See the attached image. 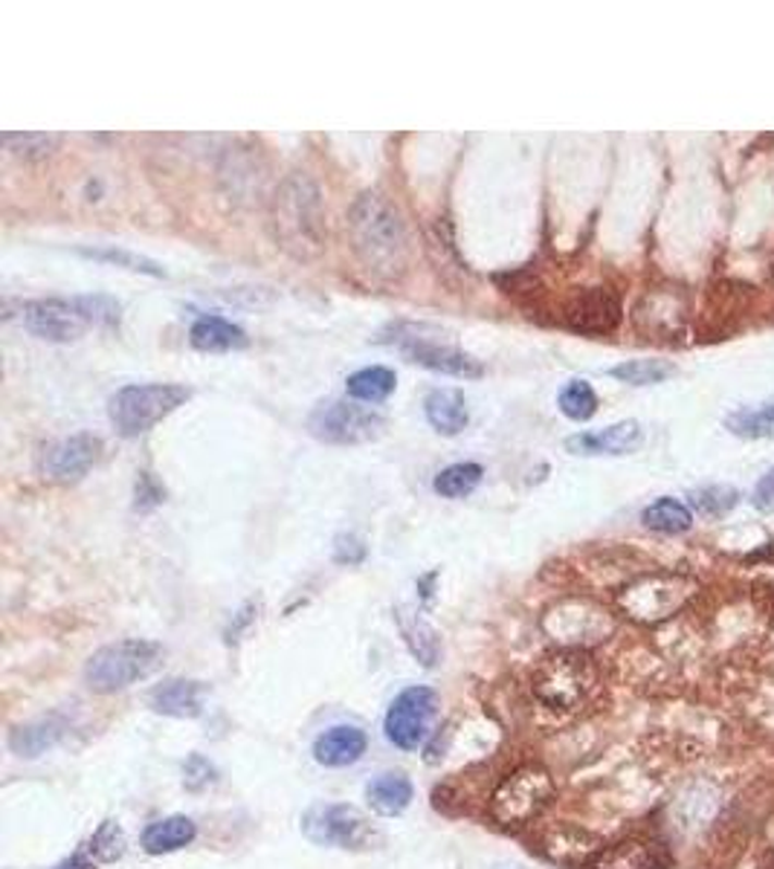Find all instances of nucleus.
Listing matches in <instances>:
<instances>
[{"label":"nucleus","instance_id":"2","mask_svg":"<svg viewBox=\"0 0 774 869\" xmlns=\"http://www.w3.org/2000/svg\"><path fill=\"white\" fill-rule=\"evenodd\" d=\"M270 224L279 247L299 261L317 259L325 250V207L322 191L308 174H291L275 189Z\"/></svg>","mask_w":774,"mask_h":869},{"label":"nucleus","instance_id":"33","mask_svg":"<svg viewBox=\"0 0 774 869\" xmlns=\"http://www.w3.org/2000/svg\"><path fill=\"white\" fill-rule=\"evenodd\" d=\"M3 142L15 157L35 163V160H47L59 148L61 137L59 134H3Z\"/></svg>","mask_w":774,"mask_h":869},{"label":"nucleus","instance_id":"37","mask_svg":"<svg viewBox=\"0 0 774 869\" xmlns=\"http://www.w3.org/2000/svg\"><path fill=\"white\" fill-rule=\"evenodd\" d=\"M751 505H754L760 513H774V467L758 482L754 496H751Z\"/></svg>","mask_w":774,"mask_h":869},{"label":"nucleus","instance_id":"25","mask_svg":"<svg viewBox=\"0 0 774 869\" xmlns=\"http://www.w3.org/2000/svg\"><path fill=\"white\" fill-rule=\"evenodd\" d=\"M397 386L395 371L386 365H369V369L354 371L352 377L345 380V392L360 404H383Z\"/></svg>","mask_w":774,"mask_h":869},{"label":"nucleus","instance_id":"22","mask_svg":"<svg viewBox=\"0 0 774 869\" xmlns=\"http://www.w3.org/2000/svg\"><path fill=\"white\" fill-rule=\"evenodd\" d=\"M198 837V827L195 820L186 815H172V818L155 820L151 827H146L143 832V849L148 855H172L183 846H189Z\"/></svg>","mask_w":774,"mask_h":869},{"label":"nucleus","instance_id":"19","mask_svg":"<svg viewBox=\"0 0 774 869\" xmlns=\"http://www.w3.org/2000/svg\"><path fill=\"white\" fill-rule=\"evenodd\" d=\"M589 869H662V855L659 846L644 837H627L594 853L589 858Z\"/></svg>","mask_w":774,"mask_h":869},{"label":"nucleus","instance_id":"27","mask_svg":"<svg viewBox=\"0 0 774 869\" xmlns=\"http://www.w3.org/2000/svg\"><path fill=\"white\" fill-rule=\"evenodd\" d=\"M484 470L482 464H474V461H462V464H450L444 467L435 482H432V491L439 493L441 499H465L470 493L482 484Z\"/></svg>","mask_w":774,"mask_h":869},{"label":"nucleus","instance_id":"4","mask_svg":"<svg viewBox=\"0 0 774 869\" xmlns=\"http://www.w3.org/2000/svg\"><path fill=\"white\" fill-rule=\"evenodd\" d=\"M439 331L430 325H415V322H397L389 325L380 334V343L395 345L397 351L404 353L409 362H418L423 369L439 371L447 377H462V380H479L484 374V365L476 357H470L467 351L435 339Z\"/></svg>","mask_w":774,"mask_h":869},{"label":"nucleus","instance_id":"26","mask_svg":"<svg viewBox=\"0 0 774 869\" xmlns=\"http://www.w3.org/2000/svg\"><path fill=\"white\" fill-rule=\"evenodd\" d=\"M61 733H64V724H61L56 716H50V719H38V722L17 728V731L12 733L9 745H12V750L21 754V757L33 759L38 757V754H44L47 748H52V745L61 740Z\"/></svg>","mask_w":774,"mask_h":869},{"label":"nucleus","instance_id":"38","mask_svg":"<svg viewBox=\"0 0 774 869\" xmlns=\"http://www.w3.org/2000/svg\"><path fill=\"white\" fill-rule=\"evenodd\" d=\"M163 501V487H157L155 479L148 473L139 475V484H137V510H148L155 508V505H160Z\"/></svg>","mask_w":774,"mask_h":869},{"label":"nucleus","instance_id":"13","mask_svg":"<svg viewBox=\"0 0 774 869\" xmlns=\"http://www.w3.org/2000/svg\"><path fill=\"white\" fill-rule=\"evenodd\" d=\"M21 319L29 334L47 343H76L87 322L78 316L73 299H35L21 305Z\"/></svg>","mask_w":774,"mask_h":869},{"label":"nucleus","instance_id":"36","mask_svg":"<svg viewBox=\"0 0 774 869\" xmlns=\"http://www.w3.org/2000/svg\"><path fill=\"white\" fill-rule=\"evenodd\" d=\"M334 560L340 566H360L366 560V543L357 534H340L334 539Z\"/></svg>","mask_w":774,"mask_h":869},{"label":"nucleus","instance_id":"39","mask_svg":"<svg viewBox=\"0 0 774 869\" xmlns=\"http://www.w3.org/2000/svg\"><path fill=\"white\" fill-rule=\"evenodd\" d=\"M52 869H96V864L90 858H85V855H70V858H64V861L56 864Z\"/></svg>","mask_w":774,"mask_h":869},{"label":"nucleus","instance_id":"40","mask_svg":"<svg viewBox=\"0 0 774 869\" xmlns=\"http://www.w3.org/2000/svg\"><path fill=\"white\" fill-rule=\"evenodd\" d=\"M772 869H774V867H772Z\"/></svg>","mask_w":774,"mask_h":869},{"label":"nucleus","instance_id":"10","mask_svg":"<svg viewBox=\"0 0 774 869\" xmlns=\"http://www.w3.org/2000/svg\"><path fill=\"white\" fill-rule=\"evenodd\" d=\"M305 835L319 846L366 849L374 837L369 818L354 806H319L305 815Z\"/></svg>","mask_w":774,"mask_h":869},{"label":"nucleus","instance_id":"14","mask_svg":"<svg viewBox=\"0 0 774 869\" xmlns=\"http://www.w3.org/2000/svg\"><path fill=\"white\" fill-rule=\"evenodd\" d=\"M644 440V432H641V423L638 421H618L612 426H603V430L594 432H577L572 438H566V449L572 456H583V458H594V456H629L636 452Z\"/></svg>","mask_w":774,"mask_h":869},{"label":"nucleus","instance_id":"34","mask_svg":"<svg viewBox=\"0 0 774 869\" xmlns=\"http://www.w3.org/2000/svg\"><path fill=\"white\" fill-rule=\"evenodd\" d=\"M78 316L85 319L87 325L96 327H120L122 308L120 301L111 296H76Z\"/></svg>","mask_w":774,"mask_h":869},{"label":"nucleus","instance_id":"20","mask_svg":"<svg viewBox=\"0 0 774 869\" xmlns=\"http://www.w3.org/2000/svg\"><path fill=\"white\" fill-rule=\"evenodd\" d=\"M189 343L195 351L204 353H230L244 351L250 345V336L244 334V327L233 325L221 316H200L189 331Z\"/></svg>","mask_w":774,"mask_h":869},{"label":"nucleus","instance_id":"17","mask_svg":"<svg viewBox=\"0 0 774 869\" xmlns=\"http://www.w3.org/2000/svg\"><path fill=\"white\" fill-rule=\"evenodd\" d=\"M395 620L401 635H404V644L409 646V653L421 661V667H435L441 658V637L439 632L432 629V623L423 618L421 611L413 609V606H397L395 609Z\"/></svg>","mask_w":774,"mask_h":869},{"label":"nucleus","instance_id":"16","mask_svg":"<svg viewBox=\"0 0 774 869\" xmlns=\"http://www.w3.org/2000/svg\"><path fill=\"white\" fill-rule=\"evenodd\" d=\"M369 736L354 724H334L317 736L314 742V759L325 768H348L366 754Z\"/></svg>","mask_w":774,"mask_h":869},{"label":"nucleus","instance_id":"29","mask_svg":"<svg viewBox=\"0 0 774 869\" xmlns=\"http://www.w3.org/2000/svg\"><path fill=\"white\" fill-rule=\"evenodd\" d=\"M676 374V365L667 360H627L610 369V377L627 383V386H655Z\"/></svg>","mask_w":774,"mask_h":869},{"label":"nucleus","instance_id":"21","mask_svg":"<svg viewBox=\"0 0 774 869\" xmlns=\"http://www.w3.org/2000/svg\"><path fill=\"white\" fill-rule=\"evenodd\" d=\"M413 783L409 777L401 774V771H386V774L374 777L369 785H366V800L378 815L383 818H397L409 809L413 803Z\"/></svg>","mask_w":774,"mask_h":869},{"label":"nucleus","instance_id":"12","mask_svg":"<svg viewBox=\"0 0 774 869\" xmlns=\"http://www.w3.org/2000/svg\"><path fill=\"white\" fill-rule=\"evenodd\" d=\"M563 325L589 336L612 334L621 325V299L610 287H589L575 293L563 308Z\"/></svg>","mask_w":774,"mask_h":869},{"label":"nucleus","instance_id":"9","mask_svg":"<svg viewBox=\"0 0 774 869\" xmlns=\"http://www.w3.org/2000/svg\"><path fill=\"white\" fill-rule=\"evenodd\" d=\"M439 713V693L423 684L406 687L389 705L383 719L386 740L401 750H418L430 736L432 719Z\"/></svg>","mask_w":774,"mask_h":869},{"label":"nucleus","instance_id":"7","mask_svg":"<svg viewBox=\"0 0 774 869\" xmlns=\"http://www.w3.org/2000/svg\"><path fill=\"white\" fill-rule=\"evenodd\" d=\"M308 432L322 444L334 447H354L369 444L386 432V418L369 406L348 404V400H331L317 406L308 418Z\"/></svg>","mask_w":774,"mask_h":869},{"label":"nucleus","instance_id":"18","mask_svg":"<svg viewBox=\"0 0 774 869\" xmlns=\"http://www.w3.org/2000/svg\"><path fill=\"white\" fill-rule=\"evenodd\" d=\"M423 412L427 421L439 435L456 438L458 432L467 430L470 423V409H467L465 395L458 388H432L427 400H423Z\"/></svg>","mask_w":774,"mask_h":869},{"label":"nucleus","instance_id":"6","mask_svg":"<svg viewBox=\"0 0 774 869\" xmlns=\"http://www.w3.org/2000/svg\"><path fill=\"white\" fill-rule=\"evenodd\" d=\"M594 687V667L583 653H557L533 670L531 690L549 710H577Z\"/></svg>","mask_w":774,"mask_h":869},{"label":"nucleus","instance_id":"8","mask_svg":"<svg viewBox=\"0 0 774 869\" xmlns=\"http://www.w3.org/2000/svg\"><path fill=\"white\" fill-rule=\"evenodd\" d=\"M554 797V783L549 771L537 766L516 768L496 785L491 797V815L502 827H523L540 815Z\"/></svg>","mask_w":774,"mask_h":869},{"label":"nucleus","instance_id":"30","mask_svg":"<svg viewBox=\"0 0 774 869\" xmlns=\"http://www.w3.org/2000/svg\"><path fill=\"white\" fill-rule=\"evenodd\" d=\"M557 406L568 421L583 423L589 421V418H594V412H598V395H594V388L589 386L586 380H572V383H566L563 392H560Z\"/></svg>","mask_w":774,"mask_h":869},{"label":"nucleus","instance_id":"24","mask_svg":"<svg viewBox=\"0 0 774 869\" xmlns=\"http://www.w3.org/2000/svg\"><path fill=\"white\" fill-rule=\"evenodd\" d=\"M644 527L655 531V534H685L693 527V510L685 501L673 499V496H662L653 505H647L641 513Z\"/></svg>","mask_w":774,"mask_h":869},{"label":"nucleus","instance_id":"15","mask_svg":"<svg viewBox=\"0 0 774 869\" xmlns=\"http://www.w3.org/2000/svg\"><path fill=\"white\" fill-rule=\"evenodd\" d=\"M204 698H207L204 681L169 679L148 693V705L157 713L174 716V719H198L204 713Z\"/></svg>","mask_w":774,"mask_h":869},{"label":"nucleus","instance_id":"31","mask_svg":"<svg viewBox=\"0 0 774 869\" xmlns=\"http://www.w3.org/2000/svg\"><path fill=\"white\" fill-rule=\"evenodd\" d=\"M737 501H740V493L734 491L732 484H711V487L690 493V508L705 519H720L725 513H732L737 508Z\"/></svg>","mask_w":774,"mask_h":869},{"label":"nucleus","instance_id":"11","mask_svg":"<svg viewBox=\"0 0 774 869\" xmlns=\"http://www.w3.org/2000/svg\"><path fill=\"white\" fill-rule=\"evenodd\" d=\"M102 456V440L90 432H78L70 438H61L41 452V473L44 479L59 484L82 482L90 467Z\"/></svg>","mask_w":774,"mask_h":869},{"label":"nucleus","instance_id":"3","mask_svg":"<svg viewBox=\"0 0 774 869\" xmlns=\"http://www.w3.org/2000/svg\"><path fill=\"white\" fill-rule=\"evenodd\" d=\"M192 397V388L181 383H134L122 386L108 400V418L122 438H139L157 423L177 412Z\"/></svg>","mask_w":774,"mask_h":869},{"label":"nucleus","instance_id":"35","mask_svg":"<svg viewBox=\"0 0 774 869\" xmlns=\"http://www.w3.org/2000/svg\"><path fill=\"white\" fill-rule=\"evenodd\" d=\"M216 766L209 762L207 757H200V754H192L189 759H186V766H183V785L189 789V792H204L207 785L216 783Z\"/></svg>","mask_w":774,"mask_h":869},{"label":"nucleus","instance_id":"1","mask_svg":"<svg viewBox=\"0 0 774 869\" xmlns=\"http://www.w3.org/2000/svg\"><path fill=\"white\" fill-rule=\"evenodd\" d=\"M348 235L360 268L378 285H397L409 270L413 247L404 215L378 191H366L348 209Z\"/></svg>","mask_w":774,"mask_h":869},{"label":"nucleus","instance_id":"5","mask_svg":"<svg viewBox=\"0 0 774 869\" xmlns=\"http://www.w3.org/2000/svg\"><path fill=\"white\" fill-rule=\"evenodd\" d=\"M163 663V649L155 641H116L90 655L85 667L87 687L94 693H116L148 679Z\"/></svg>","mask_w":774,"mask_h":869},{"label":"nucleus","instance_id":"23","mask_svg":"<svg viewBox=\"0 0 774 869\" xmlns=\"http://www.w3.org/2000/svg\"><path fill=\"white\" fill-rule=\"evenodd\" d=\"M725 430L742 440L774 438V400L734 409L732 414H725Z\"/></svg>","mask_w":774,"mask_h":869},{"label":"nucleus","instance_id":"32","mask_svg":"<svg viewBox=\"0 0 774 869\" xmlns=\"http://www.w3.org/2000/svg\"><path fill=\"white\" fill-rule=\"evenodd\" d=\"M87 849H90V855H94L96 861L113 864L128 853V837H125V832H122V827L116 820H105L102 827L94 832V837H90V846H87Z\"/></svg>","mask_w":774,"mask_h":869},{"label":"nucleus","instance_id":"28","mask_svg":"<svg viewBox=\"0 0 774 869\" xmlns=\"http://www.w3.org/2000/svg\"><path fill=\"white\" fill-rule=\"evenodd\" d=\"M82 256L94 261H105V264H113V268L131 270V273H143V276L151 278H165V270L157 264L155 259H146L139 252L122 250V247H82Z\"/></svg>","mask_w":774,"mask_h":869}]
</instances>
